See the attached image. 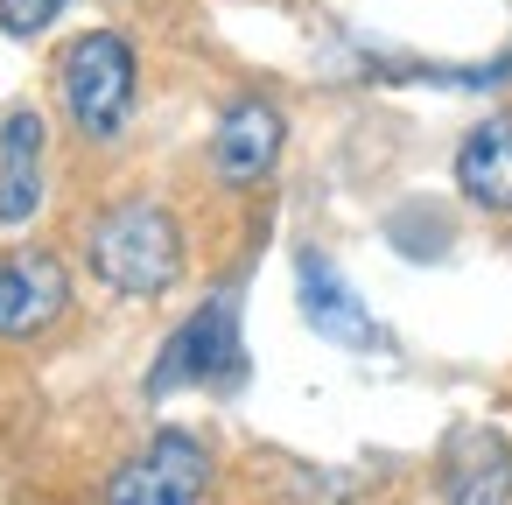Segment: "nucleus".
<instances>
[{
  "instance_id": "1",
  "label": "nucleus",
  "mask_w": 512,
  "mask_h": 505,
  "mask_svg": "<svg viewBox=\"0 0 512 505\" xmlns=\"http://www.w3.org/2000/svg\"><path fill=\"white\" fill-rule=\"evenodd\" d=\"M85 260L92 274L127 295V302H155L183 281V225L169 218V204L155 197H120L92 218L85 232Z\"/></svg>"
},
{
  "instance_id": "2",
  "label": "nucleus",
  "mask_w": 512,
  "mask_h": 505,
  "mask_svg": "<svg viewBox=\"0 0 512 505\" xmlns=\"http://www.w3.org/2000/svg\"><path fill=\"white\" fill-rule=\"evenodd\" d=\"M57 92H64V113L85 141H120L134 120V99H141V64H134L127 36H113V29L78 36L57 57Z\"/></svg>"
},
{
  "instance_id": "3",
  "label": "nucleus",
  "mask_w": 512,
  "mask_h": 505,
  "mask_svg": "<svg viewBox=\"0 0 512 505\" xmlns=\"http://www.w3.org/2000/svg\"><path fill=\"white\" fill-rule=\"evenodd\" d=\"M211 449L190 428H155L106 484V505H204Z\"/></svg>"
},
{
  "instance_id": "4",
  "label": "nucleus",
  "mask_w": 512,
  "mask_h": 505,
  "mask_svg": "<svg viewBox=\"0 0 512 505\" xmlns=\"http://www.w3.org/2000/svg\"><path fill=\"white\" fill-rule=\"evenodd\" d=\"M239 365V295H211L155 358L148 372V400L176 393V386H211V379H232Z\"/></svg>"
},
{
  "instance_id": "5",
  "label": "nucleus",
  "mask_w": 512,
  "mask_h": 505,
  "mask_svg": "<svg viewBox=\"0 0 512 505\" xmlns=\"http://www.w3.org/2000/svg\"><path fill=\"white\" fill-rule=\"evenodd\" d=\"M71 309V274L50 246H8L0 253V344H29L57 330Z\"/></svg>"
},
{
  "instance_id": "6",
  "label": "nucleus",
  "mask_w": 512,
  "mask_h": 505,
  "mask_svg": "<svg viewBox=\"0 0 512 505\" xmlns=\"http://www.w3.org/2000/svg\"><path fill=\"white\" fill-rule=\"evenodd\" d=\"M281 141H288L281 106L260 99V92H246V99H232V106L218 113V127H211V176L232 183V190H253V183L274 176Z\"/></svg>"
},
{
  "instance_id": "7",
  "label": "nucleus",
  "mask_w": 512,
  "mask_h": 505,
  "mask_svg": "<svg viewBox=\"0 0 512 505\" xmlns=\"http://www.w3.org/2000/svg\"><path fill=\"white\" fill-rule=\"evenodd\" d=\"M43 169H50V127L36 106H15L0 120V225H29L43 211Z\"/></svg>"
},
{
  "instance_id": "8",
  "label": "nucleus",
  "mask_w": 512,
  "mask_h": 505,
  "mask_svg": "<svg viewBox=\"0 0 512 505\" xmlns=\"http://www.w3.org/2000/svg\"><path fill=\"white\" fill-rule=\"evenodd\" d=\"M456 190L477 204V211H512V113H491L463 134L456 148Z\"/></svg>"
},
{
  "instance_id": "9",
  "label": "nucleus",
  "mask_w": 512,
  "mask_h": 505,
  "mask_svg": "<svg viewBox=\"0 0 512 505\" xmlns=\"http://www.w3.org/2000/svg\"><path fill=\"white\" fill-rule=\"evenodd\" d=\"M302 316H309V330L330 337V344H379L372 316L358 309V295L337 281V267H330L323 253H302Z\"/></svg>"
},
{
  "instance_id": "10",
  "label": "nucleus",
  "mask_w": 512,
  "mask_h": 505,
  "mask_svg": "<svg viewBox=\"0 0 512 505\" xmlns=\"http://www.w3.org/2000/svg\"><path fill=\"white\" fill-rule=\"evenodd\" d=\"M449 505H512V449H505V435H491V428L456 435Z\"/></svg>"
},
{
  "instance_id": "11",
  "label": "nucleus",
  "mask_w": 512,
  "mask_h": 505,
  "mask_svg": "<svg viewBox=\"0 0 512 505\" xmlns=\"http://www.w3.org/2000/svg\"><path fill=\"white\" fill-rule=\"evenodd\" d=\"M64 15V0H0V29L8 36H43Z\"/></svg>"
}]
</instances>
